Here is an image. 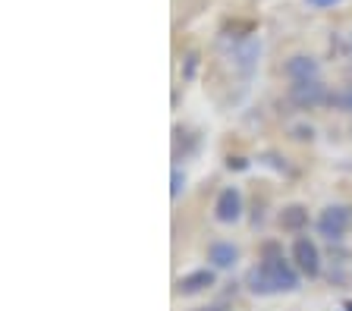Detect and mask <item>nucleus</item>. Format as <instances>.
Segmentation results:
<instances>
[{
  "label": "nucleus",
  "mask_w": 352,
  "mask_h": 311,
  "mask_svg": "<svg viewBox=\"0 0 352 311\" xmlns=\"http://www.w3.org/2000/svg\"><path fill=\"white\" fill-rule=\"evenodd\" d=\"M245 286L255 296H274V292H293L299 289V270L289 261H283V255L277 258H264L261 264H255L245 274Z\"/></svg>",
  "instance_id": "nucleus-1"
},
{
  "label": "nucleus",
  "mask_w": 352,
  "mask_h": 311,
  "mask_svg": "<svg viewBox=\"0 0 352 311\" xmlns=\"http://www.w3.org/2000/svg\"><path fill=\"white\" fill-rule=\"evenodd\" d=\"M352 227V207L349 205H327L318 214V233L330 242H340L346 236V230Z\"/></svg>",
  "instance_id": "nucleus-2"
},
{
  "label": "nucleus",
  "mask_w": 352,
  "mask_h": 311,
  "mask_svg": "<svg viewBox=\"0 0 352 311\" xmlns=\"http://www.w3.org/2000/svg\"><path fill=\"white\" fill-rule=\"evenodd\" d=\"M289 101H293L299 111H315V107H324V104L330 101V91L321 79L293 82V85H289Z\"/></svg>",
  "instance_id": "nucleus-3"
},
{
  "label": "nucleus",
  "mask_w": 352,
  "mask_h": 311,
  "mask_svg": "<svg viewBox=\"0 0 352 311\" xmlns=\"http://www.w3.org/2000/svg\"><path fill=\"white\" fill-rule=\"evenodd\" d=\"M293 261H296V270L305 277H318L321 274V252H318V245L311 239L299 236L293 242Z\"/></svg>",
  "instance_id": "nucleus-4"
},
{
  "label": "nucleus",
  "mask_w": 352,
  "mask_h": 311,
  "mask_svg": "<svg viewBox=\"0 0 352 311\" xmlns=\"http://www.w3.org/2000/svg\"><path fill=\"white\" fill-rule=\"evenodd\" d=\"M242 217V192L236 185L220 189L217 201H214V220L217 223H236Z\"/></svg>",
  "instance_id": "nucleus-5"
},
{
  "label": "nucleus",
  "mask_w": 352,
  "mask_h": 311,
  "mask_svg": "<svg viewBox=\"0 0 352 311\" xmlns=\"http://www.w3.org/2000/svg\"><path fill=\"white\" fill-rule=\"evenodd\" d=\"M283 73L289 76V82L321 79V67H318V60L308 57V54H293V57L283 63Z\"/></svg>",
  "instance_id": "nucleus-6"
},
{
  "label": "nucleus",
  "mask_w": 352,
  "mask_h": 311,
  "mask_svg": "<svg viewBox=\"0 0 352 311\" xmlns=\"http://www.w3.org/2000/svg\"><path fill=\"white\" fill-rule=\"evenodd\" d=\"M214 283H217L214 270L211 267H201V270H192V274L179 277V280H176V292H179V296H198V292L211 289Z\"/></svg>",
  "instance_id": "nucleus-7"
},
{
  "label": "nucleus",
  "mask_w": 352,
  "mask_h": 311,
  "mask_svg": "<svg viewBox=\"0 0 352 311\" xmlns=\"http://www.w3.org/2000/svg\"><path fill=\"white\" fill-rule=\"evenodd\" d=\"M277 227L286 233H302L308 227V207L305 205H286L277 214Z\"/></svg>",
  "instance_id": "nucleus-8"
},
{
  "label": "nucleus",
  "mask_w": 352,
  "mask_h": 311,
  "mask_svg": "<svg viewBox=\"0 0 352 311\" xmlns=\"http://www.w3.org/2000/svg\"><path fill=\"white\" fill-rule=\"evenodd\" d=\"M208 261L217 270H227V267H233L239 261V249L233 242H211L208 245Z\"/></svg>",
  "instance_id": "nucleus-9"
},
{
  "label": "nucleus",
  "mask_w": 352,
  "mask_h": 311,
  "mask_svg": "<svg viewBox=\"0 0 352 311\" xmlns=\"http://www.w3.org/2000/svg\"><path fill=\"white\" fill-rule=\"evenodd\" d=\"M327 107H333V111H343V113H352V85L343 91H333L327 101Z\"/></svg>",
  "instance_id": "nucleus-10"
},
{
  "label": "nucleus",
  "mask_w": 352,
  "mask_h": 311,
  "mask_svg": "<svg viewBox=\"0 0 352 311\" xmlns=\"http://www.w3.org/2000/svg\"><path fill=\"white\" fill-rule=\"evenodd\" d=\"M183 183H186V176L179 173V167H173V185H170V195H173V198H179V192H183Z\"/></svg>",
  "instance_id": "nucleus-11"
},
{
  "label": "nucleus",
  "mask_w": 352,
  "mask_h": 311,
  "mask_svg": "<svg viewBox=\"0 0 352 311\" xmlns=\"http://www.w3.org/2000/svg\"><path fill=\"white\" fill-rule=\"evenodd\" d=\"M311 7H333V3H340V0H308Z\"/></svg>",
  "instance_id": "nucleus-12"
},
{
  "label": "nucleus",
  "mask_w": 352,
  "mask_h": 311,
  "mask_svg": "<svg viewBox=\"0 0 352 311\" xmlns=\"http://www.w3.org/2000/svg\"><path fill=\"white\" fill-rule=\"evenodd\" d=\"M195 311H223V308H217V305H214V308H195Z\"/></svg>",
  "instance_id": "nucleus-13"
},
{
  "label": "nucleus",
  "mask_w": 352,
  "mask_h": 311,
  "mask_svg": "<svg viewBox=\"0 0 352 311\" xmlns=\"http://www.w3.org/2000/svg\"><path fill=\"white\" fill-rule=\"evenodd\" d=\"M349 51H352V35H349Z\"/></svg>",
  "instance_id": "nucleus-14"
}]
</instances>
